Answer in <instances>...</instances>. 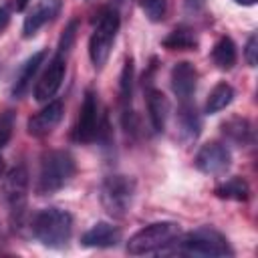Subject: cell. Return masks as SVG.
Masks as SVG:
<instances>
[{
	"mask_svg": "<svg viewBox=\"0 0 258 258\" xmlns=\"http://www.w3.org/2000/svg\"><path fill=\"white\" fill-rule=\"evenodd\" d=\"M32 234L48 248H62L73 234V216L60 208H44L32 218Z\"/></svg>",
	"mask_w": 258,
	"mask_h": 258,
	"instance_id": "6da1fadb",
	"label": "cell"
},
{
	"mask_svg": "<svg viewBox=\"0 0 258 258\" xmlns=\"http://www.w3.org/2000/svg\"><path fill=\"white\" fill-rule=\"evenodd\" d=\"M75 175V159L67 151H48L42 155L38 181H36V194L38 196H50L64 187L71 177Z\"/></svg>",
	"mask_w": 258,
	"mask_h": 258,
	"instance_id": "7a4b0ae2",
	"label": "cell"
},
{
	"mask_svg": "<svg viewBox=\"0 0 258 258\" xmlns=\"http://www.w3.org/2000/svg\"><path fill=\"white\" fill-rule=\"evenodd\" d=\"M175 238H179V224H175V222H155V224H149V226L141 228L139 232H135L129 238L127 252L133 254V256L157 252V250L173 244Z\"/></svg>",
	"mask_w": 258,
	"mask_h": 258,
	"instance_id": "3957f363",
	"label": "cell"
},
{
	"mask_svg": "<svg viewBox=\"0 0 258 258\" xmlns=\"http://www.w3.org/2000/svg\"><path fill=\"white\" fill-rule=\"evenodd\" d=\"M175 242L177 250L187 256H232L228 240L214 228H198Z\"/></svg>",
	"mask_w": 258,
	"mask_h": 258,
	"instance_id": "277c9868",
	"label": "cell"
},
{
	"mask_svg": "<svg viewBox=\"0 0 258 258\" xmlns=\"http://www.w3.org/2000/svg\"><path fill=\"white\" fill-rule=\"evenodd\" d=\"M119 24H121V20H119V12L115 8H109L99 16V22L89 40V56L97 69H101L107 62L113 42H115V36L119 32Z\"/></svg>",
	"mask_w": 258,
	"mask_h": 258,
	"instance_id": "5b68a950",
	"label": "cell"
},
{
	"mask_svg": "<svg viewBox=\"0 0 258 258\" xmlns=\"http://www.w3.org/2000/svg\"><path fill=\"white\" fill-rule=\"evenodd\" d=\"M135 181L127 175H109L101 183V204L113 218H123L133 202Z\"/></svg>",
	"mask_w": 258,
	"mask_h": 258,
	"instance_id": "8992f818",
	"label": "cell"
},
{
	"mask_svg": "<svg viewBox=\"0 0 258 258\" xmlns=\"http://www.w3.org/2000/svg\"><path fill=\"white\" fill-rule=\"evenodd\" d=\"M0 194L12 216H20L24 212L28 196V171L24 165H16L6 173V177L2 179Z\"/></svg>",
	"mask_w": 258,
	"mask_h": 258,
	"instance_id": "52a82bcc",
	"label": "cell"
},
{
	"mask_svg": "<svg viewBox=\"0 0 258 258\" xmlns=\"http://www.w3.org/2000/svg\"><path fill=\"white\" fill-rule=\"evenodd\" d=\"M101 133V125H99V101L95 91H87L83 105H81V113L77 119V127H75V139L81 143H91L99 137Z\"/></svg>",
	"mask_w": 258,
	"mask_h": 258,
	"instance_id": "ba28073f",
	"label": "cell"
},
{
	"mask_svg": "<svg viewBox=\"0 0 258 258\" xmlns=\"http://www.w3.org/2000/svg\"><path fill=\"white\" fill-rule=\"evenodd\" d=\"M230 161H232V155H230L228 147L222 145V143H218V141H212V143L202 145V149L196 155V167L200 171L208 173V175H220V173H224L230 167Z\"/></svg>",
	"mask_w": 258,
	"mask_h": 258,
	"instance_id": "9c48e42d",
	"label": "cell"
},
{
	"mask_svg": "<svg viewBox=\"0 0 258 258\" xmlns=\"http://www.w3.org/2000/svg\"><path fill=\"white\" fill-rule=\"evenodd\" d=\"M64 69H67V62H64V56H60V54H56V56L48 62L46 71L42 73L40 81H38L36 87H34V99H36L38 103L50 101V99L56 95V91L60 89V83H62V79H64Z\"/></svg>",
	"mask_w": 258,
	"mask_h": 258,
	"instance_id": "30bf717a",
	"label": "cell"
},
{
	"mask_svg": "<svg viewBox=\"0 0 258 258\" xmlns=\"http://www.w3.org/2000/svg\"><path fill=\"white\" fill-rule=\"evenodd\" d=\"M64 107L60 101H48V105L44 109H40L38 113H34L28 119V133L32 137H44L48 135L62 119Z\"/></svg>",
	"mask_w": 258,
	"mask_h": 258,
	"instance_id": "8fae6325",
	"label": "cell"
},
{
	"mask_svg": "<svg viewBox=\"0 0 258 258\" xmlns=\"http://www.w3.org/2000/svg\"><path fill=\"white\" fill-rule=\"evenodd\" d=\"M196 85H198V71L191 62L181 60L175 62L171 69V89L177 95V99L183 101H191L194 93H196Z\"/></svg>",
	"mask_w": 258,
	"mask_h": 258,
	"instance_id": "7c38bea8",
	"label": "cell"
},
{
	"mask_svg": "<svg viewBox=\"0 0 258 258\" xmlns=\"http://www.w3.org/2000/svg\"><path fill=\"white\" fill-rule=\"evenodd\" d=\"M62 6V0H38V4L28 12V16L24 18V24H22V34L24 38H30L34 36L46 22H50L58 10Z\"/></svg>",
	"mask_w": 258,
	"mask_h": 258,
	"instance_id": "4fadbf2b",
	"label": "cell"
},
{
	"mask_svg": "<svg viewBox=\"0 0 258 258\" xmlns=\"http://www.w3.org/2000/svg\"><path fill=\"white\" fill-rule=\"evenodd\" d=\"M119 240H121L119 228L109 222H97L81 238L83 246H89V248H111V246H117Z\"/></svg>",
	"mask_w": 258,
	"mask_h": 258,
	"instance_id": "5bb4252c",
	"label": "cell"
},
{
	"mask_svg": "<svg viewBox=\"0 0 258 258\" xmlns=\"http://www.w3.org/2000/svg\"><path fill=\"white\" fill-rule=\"evenodd\" d=\"M177 125H179V133L185 141H196L202 129V119L198 115V109L191 101H183L177 113Z\"/></svg>",
	"mask_w": 258,
	"mask_h": 258,
	"instance_id": "9a60e30c",
	"label": "cell"
},
{
	"mask_svg": "<svg viewBox=\"0 0 258 258\" xmlns=\"http://www.w3.org/2000/svg\"><path fill=\"white\" fill-rule=\"evenodd\" d=\"M147 111H149V121H151L153 131H157V133L163 131L165 121H167V113H169V103L159 89L147 91Z\"/></svg>",
	"mask_w": 258,
	"mask_h": 258,
	"instance_id": "2e32d148",
	"label": "cell"
},
{
	"mask_svg": "<svg viewBox=\"0 0 258 258\" xmlns=\"http://www.w3.org/2000/svg\"><path fill=\"white\" fill-rule=\"evenodd\" d=\"M42 60H44V50H38V52H34V54L24 62V67L20 69V73H18V77H16V81H14V87H12V97H14V99H20V97L28 91V87H30L34 75L38 73Z\"/></svg>",
	"mask_w": 258,
	"mask_h": 258,
	"instance_id": "e0dca14e",
	"label": "cell"
},
{
	"mask_svg": "<svg viewBox=\"0 0 258 258\" xmlns=\"http://www.w3.org/2000/svg\"><path fill=\"white\" fill-rule=\"evenodd\" d=\"M131 95H133V60L127 58L125 64H123V71H121V81H119V101H121V107H123V123L125 125L133 117Z\"/></svg>",
	"mask_w": 258,
	"mask_h": 258,
	"instance_id": "ac0fdd59",
	"label": "cell"
},
{
	"mask_svg": "<svg viewBox=\"0 0 258 258\" xmlns=\"http://www.w3.org/2000/svg\"><path fill=\"white\" fill-rule=\"evenodd\" d=\"M212 58H214V62L218 64V69H222V71L232 69V67L236 64V46H234L232 38L222 36V38L214 44V48H212Z\"/></svg>",
	"mask_w": 258,
	"mask_h": 258,
	"instance_id": "d6986e66",
	"label": "cell"
},
{
	"mask_svg": "<svg viewBox=\"0 0 258 258\" xmlns=\"http://www.w3.org/2000/svg\"><path fill=\"white\" fill-rule=\"evenodd\" d=\"M216 196L222 200H236V202H244L250 196V187L242 177H230L228 181L216 185Z\"/></svg>",
	"mask_w": 258,
	"mask_h": 258,
	"instance_id": "ffe728a7",
	"label": "cell"
},
{
	"mask_svg": "<svg viewBox=\"0 0 258 258\" xmlns=\"http://www.w3.org/2000/svg\"><path fill=\"white\" fill-rule=\"evenodd\" d=\"M234 99V89L228 83H218L212 93L208 95L206 101V113H218L222 109H226Z\"/></svg>",
	"mask_w": 258,
	"mask_h": 258,
	"instance_id": "44dd1931",
	"label": "cell"
},
{
	"mask_svg": "<svg viewBox=\"0 0 258 258\" xmlns=\"http://www.w3.org/2000/svg\"><path fill=\"white\" fill-rule=\"evenodd\" d=\"M196 44H198L196 34L185 26H179V28L171 30L163 38V46L169 48V50H189V48H196Z\"/></svg>",
	"mask_w": 258,
	"mask_h": 258,
	"instance_id": "7402d4cb",
	"label": "cell"
},
{
	"mask_svg": "<svg viewBox=\"0 0 258 258\" xmlns=\"http://www.w3.org/2000/svg\"><path fill=\"white\" fill-rule=\"evenodd\" d=\"M222 129H224V135H226L228 139H232L234 143H240V145L248 143L250 137H252L250 123H248L246 119H240V117H234V119L226 121V123L222 125Z\"/></svg>",
	"mask_w": 258,
	"mask_h": 258,
	"instance_id": "603a6c76",
	"label": "cell"
},
{
	"mask_svg": "<svg viewBox=\"0 0 258 258\" xmlns=\"http://www.w3.org/2000/svg\"><path fill=\"white\" fill-rule=\"evenodd\" d=\"M145 16L151 20V22H159L163 20L165 16V10H167V0H139Z\"/></svg>",
	"mask_w": 258,
	"mask_h": 258,
	"instance_id": "cb8c5ba5",
	"label": "cell"
},
{
	"mask_svg": "<svg viewBox=\"0 0 258 258\" xmlns=\"http://www.w3.org/2000/svg\"><path fill=\"white\" fill-rule=\"evenodd\" d=\"M12 129H14V113L12 111L0 113V149L10 141Z\"/></svg>",
	"mask_w": 258,
	"mask_h": 258,
	"instance_id": "d4e9b609",
	"label": "cell"
},
{
	"mask_svg": "<svg viewBox=\"0 0 258 258\" xmlns=\"http://www.w3.org/2000/svg\"><path fill=\"white\" fill-rule=\"evenodd\" d=\"M75 38H77V20H73V22L64 28V32H62V36H60V40H58V52H56V54L64 56V54L71 50Z\"/></svg>",
	"mask_w": 258,
	"mask_h": 258,
	"instance_id": "484cf974",
	"label": "cell"
},
{
	"mask_svg": "<svg viewBox=\"0 0 258 258\" xmlns=\"http://www.w3.org/2000/svg\"><path fill=\"white\" fill-rule=\"evenodd\" d=\"M244 56H246V62H248L250 67H256V62H258V38H256V34H252V36L248 38Z\"/></svg>",
	"mask_w": 258,
	"mask_h": 258,
	"instance_id": "4316f807",
	"label": "cell"
},
{
	"mask_svg": "<svg viewBox=\"0 0 258 258\" xmlns=\"http://www.w3.org/2000/svg\"><path fill=\"white\" fill-rule=\"evenodd\" d=\"M8 22H10V12H8V8H0V32L8 26Z\"/></svg>",
	"mask_w": 258,
	"mask_h": 258,
	"instance_id": "83f0119b",
	"label": "cell"
},
{
	"mask_svg": "<svg viewBox=\"0 0 258 258\" xmlns=\"http://www.w3.org/2000/svg\"><path fill=\"white\" fill-rule=\"evenodd\" d=\"M26 4H28V0H18V2H16V10H24Z\"/></svg>",
	"mask_w": 258,
	"mask_h": 258,
	"instance_id": "f1b7e54d",
	"label": "cell"
},
{
	"mask_svg": "<svg viewBox=\"0 0 258 258\" xmlns=\"http://www.w3.org/2000/svg\"><path fill=\"white\" fill-rule=\"evenodd\" d=\"M238 4H242V6H252V4H256V0H236Z\"/></svg>",
	"mask_w": 258,
	"mask_h": 258,
	"instance_id": "f546056e",
	"label": "cell"
},
{
	"mask_svg": "<svg viewBox=\"0 0 258 258\" xmlns=\"http://www.w3.org/2000/svg\"><path fill=\"white\" fill-rule=\"evenodd\" d=\"M2 173H4V159L0 157V177H2Z\"/></svg>",
	"mask_w": 258,
	"mask_h": 258,
	"instance_id": "4dcf8cb0",
	"label": "cell"
}]
</instances>
